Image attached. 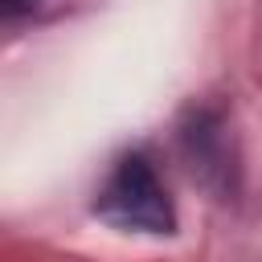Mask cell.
<instances>
[{
    "instance_id": "6da1fadb",
    "label": "cell",
    "mask_w": 262,
    "mask_h": 262,
    "mask_svg": "<svg viewBox=\"0 0 262 262\" xmlns=\"http://www.w3.org/2000/svg\"><path fill=\"white\" fill-rule=\"evenodd\" d=\"M94 213L127 233H172L176 209L168 201V188L156 172V164L143 151H127L115 160L111 176L94 192Z\"/></svg>"
},
{
    "instance_id": "7a4b0ae2",
    "label": "cell",
    "mask_w": 262,
    "mask_h": 262,
    "mask_svg": "<svg viewBox=\"0 0 262 262\" xmlns=\"http://www.w3.org/2000/svg\"><path fill=\"white\" fill-rule=\"evenodd\" d=\"M33 4H41V0H0V8H4V16L12 20V16H20V12H29Z\"/></svg>"
}]
</instances>
